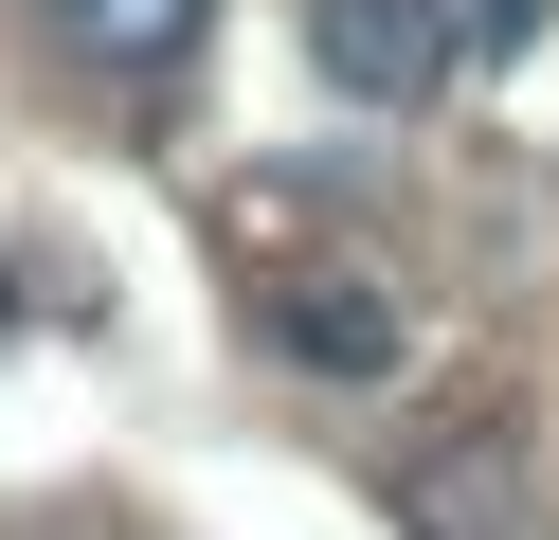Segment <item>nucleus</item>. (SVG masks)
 <instances>
[{
	"label": "nucleus",
	"instance_id": "2",
	"mask_svg": "<svg viewBox=\"0 0 559 540\" xmlns=\"http://www.w3.org/2000/svg\"><path fill=\"white\" fill-rule=\"evenodd\" d=\"M397 523H415V540H506V523H523V415H506V396H469L451 451L397 468Z\"/></svg>",
	"mask_w": 559,
	"mask_h": 540
},
{
	"label": "nucleus",
	"instance_id": "3",
	"mask_svg": "<svg viewBox=\"0 0 559 540\" xmlns=\"http://www.w3.org/2000/svg\"><path fill=\"white\" fill-rule=\"evenodd\" d=\"M289 360H307V379H397V288L289 271Z\"/></svg>",
	"mask_w": 559,
	"mask_h": 540
},
{
	"label": "nucleus",
	"instance_id": "4",
	"mask_svg": "<svg viewBox=\"0 0 559 540\" xmlns=\"http://www.w3.org/2000/svg\"><path fill=\"white\" fill-rule=\"evenodd\" d=\"M199 19H217V0H55V36H73L91 72H181Z\"/></svg>",
	"mask_w": 559,
	"mask_h": 540
},
{
	"label": "nucleus",
	"instance_id": "1",
	"mask_svg": "<svg viewBox=\"0 0 559 540\" xmlns=\"http://www.w3.org/2000/svg\"><path fill=\"white\" fill-rule=\"evenodd\" d=\"M469 36H487V0H307V55L361 108H415L433 72H469Z\"/></svg>",
	"mask_w": 559,
	"mask_h": 540
}]
</instances>
